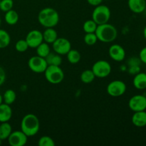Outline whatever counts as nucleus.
I'll return each mask as SVG.
<instances>
[{"mask_svg":"<svg viewBox=\"0 0 146 146\" xmlns=\"http://www.w3.org/2000/svg\"><path fill=\"white\" fill-rule=\"evenodd\" d=\"M19 14L15 10L11 9L9 11H7L4 15V19L6 23L9 25H14L17 24L19 21Z\"/></svg>","mask_w":146,"mask_h":146,"instance_id":"nucleus-20","label":"nucleus"},{"mask_svg":"<svg viewBox=\"0 0 146 146\" xmlns=\"http://www.w3.org/2000/svg\"><path fill=\"white\" fill-rule=\"evenodd\" d=\"M3 101L8 105H11L14 104L17 98V94L12 89H8L4 93L2 96Z\"/></svg>","mask_w":146,"mask_h":146,"instance_id":"nucleus-25","label":"nucleus"},{"mask_svg":"<svg viewBox=\"0 0 146 146\" xmlns=\"http://www.w3.org/2000/svg\"><path fill=\"white\" fill-rule=\"evenodd\" d=\"M12 132V127L9 122L1 123L0 124V139L1 141L7 140Z\"/></svg>","mask_w":146,"mask_h":146,"instance_id":"nucleus-19","label":"nucleus"},{"mask_svg":"<svg viewBox=\"0 0 146 146\" xmlns=\"http://www.w3.org/2000/svg\"><path fill=\"white\" fill-rule=\"evenodd\" d=\"M29 48V46L28 44L25 39L19 40L15 44V49L20 53L25 52L28 50Z\"/></svg>","mask_w":146,"mask_h":146,"instance_id":"nucleus-30","label":"nucleus"},{"mask_svg":"<svg viewBox=\"0 0 146 146\" xmlns=\"http://www.w3.org/2000/svg\"><path fill=\"white\" fill-rule=\"evenodd\" d=\"M127 89L126 84L121 80H114L108 84L106 88L108 95L112 97H120L123 95Z\"/></svg>","mask_w":146,"mask_h":146,"instance_id":"nucleus-8","label":"nucleus"},{"mask_svg":"<svg viewBox=\"0 0 146 146\" xmlns=\"http://www.w3.org/2000/svg\"><path fill=\"white\" fill-rule=\"evenodd\" d=\"M11 42L9 34L6 30L0 29V48H7Z\"/></svg>","mask_w":146,"mask_h":146,"instance_id":"nucleus-26","label":"nucleus"},{"mask_svg":"<svg viewBox=\"0 0 146 146\" xmlns=\"http://www.w3.org/2000/svg\"><path fill=\"white\" fill-rule=\"evenodd\" d=\"M145 11V12H146V7H145V11Z\"/></svg>","mask_w":146,"mask_h":146,"instance_id":"nucleus-41","label":"nucleus"},{"mask_svg":"<svg viewBox=\"0 0 146 146\" xmlns=\"http://www.w3.org/2000/svg\"><path fill=\"white\" fill-rule=\"evenodd\" d=\"M111 12L109 7L106 5L100 4L95 7L92 12V19L98 25L108 23L111 19Z\"/></svg>","mask_w":146,"mask_h":146,"instance_id":"nucleus-5","label":"nucleus"},{"mask_svg":"<svg viewBox=\"0 0 146 146\" xmlns=\"http://www.w3.org/2000/svg\"><path fill=\"white\" fill-rule=\"evenodd\" d=\"M91 70L96 78H104L110 75L112 71V67L107 61L98 60L94 63Z\"/></svg>","mask_w":146,"mask_h":146,"instance_id":"nucleus-6","label":"nucleus"},{"mask_svg":"<svg viewBox=\"0 0 146 146\" xmlns=\"http://www.w3.org/2000/svg\"><path fill=\"white\" fill-rule=\"evenodd\" d=\"M87 2L91 6L96 7V6L100 5L103 2V0H87Z\"/></svg>","mask_w":146,"mask_h":146,"instance_id":"nucleus-36","label":"nucleus"},{"mask_svg":"<svg viewBox=\"0 0 146 146\" xmlns=\"http://www.w3.org/2000/svg\"><path fill=\"white\" fill-rule=\"evenodd\" d=\"M128 73L131 75H135L141 72V67L140 66H128Z\"/></svg>","mask_w":146,"mask_h":146,"instance_id":"nucleus-33","label":"nucleus"},{"mask_svg":"<svg viewBox=\"0 0 146 146\" xmlns=\"http://www.w3.org/2000/svg\"><path fill=\"white\" fill-rule=\"evenodd\" d=\"M28 66L31 71L36 74H43L48 66L45 58L39 56H31L28 61Z\"/></svg>","mask_w":146,"mask_h":146,"instance_id":"nucleus-7","label":"nucleus"},{"mask_svg":"<svg viewBox=\"0 0 146 146\" xmlns=\"http://www.w3.org/2000/svg\"><path fill=\"white\" fill-rule=\"evenodd\" d=\"M133 84L136 89L143 90L146 88V73L139 72L134 75Z\"/></svg>","mask_w":146,"mask_h":146,"instance_id":"nucleus-17","label":"nucleus"},{"mask_svg":"<svg viewBox=\"0 0 146 146\" xmlns=\"http://www.w3.org/2000/svg\"><path fill=\"white\" fill-rule=\"evenodd\" d=\"M25 40L27 41L29 48H36L44 41L42 32L37 29L31 30L27 34Z\"/></svg>","mask_w":146,"mask_h":146,"instance_id":"nucleus-12","label":"nucleus"},{"mask_svg":"<svg viewBox=\"0 0 146 146\" xmlns=\"http://www.w3.org/2000/svg\"><path fill=\"white\" fill-rule=\"evenodd\" d=\"M128 107L133 112L145 111L146 96L143 95H135L130 98Z\"/></svg>","mask_w":146,"mask_h":146,"instance_id":"nucleus-10","label":"nucleus"},{"mask_svg":"<svg viewBox=\"0 0 146 146\" xmlns=\"http://www.w3.org/2000/svg\"><path fill=\"white\" fill-rule=\"evenodd\" d=\"M48 65H54V66H61L62 64V58L61 56L56 53H51L47 56L45 58Z\"/></svg>","mask_w":146,"mask_h":146,"instance_id":"nucleus-21","label":"nucleus"},{"mask_svg":"<svg viewBox=\"0 0 146 146\" xmlns=\"http://www.w3.org/2000/svg\"><path fill=\"white\" fill-rule=\"evenodd\" d=\"M36 55L43 58H46L51 52L49 44L43 41L36 48Z\"/></svg>","mask_w":146,"mask_h":146,"instance_id":"nucleus-22","label":"nucleus"},{"mask_svg":"<svg viewBox=\"0 0 146 146\" xmlns=\"http://www.w3.org/2000/svg\"><path fill=\"white\" fill-rule=\"evenodd\" d=\"M14 7V1L13 0H1L0 2V9L4 12L12 9Z\"/></svg>","mask_w":146,"mask_h":146,"instance_id":"nucleus-31","label":"nucleus"},{"mask_svg":"<svg viewBox=\"0 0 146 146\" xmlns=\"http://www.w3.org/2000/svg\"><path fill=\"white\" fill-rule=\"evenodd\" d=\"M6 78H7V75H6L5 71L0 66V86L4 84V82L6 81Z\"/></svg>","mask_w":146,"mask_h":146,"instance_id":"nucleus-34","label":"nucleus"},{"mask_svg":"<svg viewBox=\"0 0 146 146\" xmlns=\"http://www.w3.org/2000/svg\"><path fill=\"white\" fill-rule=\"evenodd\" d=\"M95 34L98 41L103 43H111L118 37V30L113 25L108 22L98 25Z\"/></svg>","mask_w":146,"mask_h":146,"instance_id":"nucleus-3","label":"nucleus"},{"mask_svg":"<svg viewBox=\"0 0 146 146\" xmlns=\"http://www.w3.org/2000/svg\"><path fill=\"white\" fill-rule=\"evenodd\" d=\"M0 2H1V0H0Z\"/></svg>","mask_w":146,"mask_h":146,"instance_id":"nucleus-43","label":"nucleus"},{"mask_svg":"<svg viewBox=\"0 0 146 146\" xmlns=\"http://www.w3.org/2000/svg\"><path fill=\"white\" fill-rule=\"evenodd\" d=\"M143 36H144V38H145V39L146 40V26L143 29Z\"/></svg>","mask_w":146,"mask_h":146,"instance_id":"nucleus-37","label":"nucleus"},{"mask_svg":"<svg viewBox=\"0 0 146 146\" xmlns=\"http://www.w3.org/2000/svg\"><path fill=\"white\" fill-rule=\"evenodd\" d=\"M145 73H146V68H145Z\"/></svg>","mask_w":146,"mask_h":146,"instance_id":"nucleus-42","label":"nucleus"},{"mask_svg":"<svg viewBox=\"0 0 146 146\" xmlns=\"http://www.w3.org/2000/svg\"><path fill=\"white\" fill-rule=\"evenodd\" d=\"M39 129L40 122L36 115L33 113H28L23 117L21 121V131L28 138L36 135Z\"/></svg>","mask_w":146,"mask_h":146,"instance_id":"nucleus-2","label":"nucleus"},{"mask_svg":"<svg viewBox=\"0 0 146 146\" xmlns=\"http://www.w3.org/2000/svg\"><path fill=\"white\" fill-rule=\"evenodd\" d=\"M38 145L39 146H54L55 142L50 136L44 135L38 139Z\"/></svg>","mask_w":146,"mask_h":146,"instance_id":"nucleus-29","label":"nucleus"},{"mask_svg":"<svg viewBox=\"0 0 146 146\" xmlns=\"http://www.w3.org/2000/svg\"><path fill=\"white\" fill-rule=\"evenodd\" d=\"M98 24L91 19L86 20L85 22L84 23L83 25V29H84V32L86 33H95Z\"/></svg>","mask_w":146,"mask_h":146,"instance_id":"nucleus-27","label":"nucleus"},{"mask_svg":"<svg viewBox=\"0 0 146 146\" xmlns=\"http://www.w3.org/2000/svg\"><path fill=\"white\" fill-rule=\"evenodd\" d=\"M44 76L46 81L51 84H58L64 79V72L60 66L48 65Z\"/></svg>","mask_w":146,"mask_h":146,"instance_id":"nucleus-4","label":"nucleus"},{"mask_svg":"<svg viewBox=\"0 0 146 146\" xmlns=\"http://www.w3.org/2000/svg\"><path fill=\"white\" fill-rule=\"evenodd\" d=\"M1 141H1V140L0 139V145H1Z\"/></svg>","mask_w":146,"mask_h":146,"instance_id":"nucleus-40","label":"nucleus"},{"mask_svg":"<svg viewBox=\"0 0 146 146\" xmlns=\"http://www.w3.org/2000/svg\"><path fill=\"white\" fill-rule=\"evenodd\" d=\"M54 51L59 55H66L67 53L71 49V44L67 38L64 37L57 38L52 44Z\"/></svg>","mask_w":146,"mask_h":146,"instance_id":"nucleus-9","label":"nucleus"},{"mask_svg":"<svg viewBox=\"0 0 146 146\" xmlns=\"http://www.w3.org/2000/svg\"><path fill=\"white\" fill-rule=\"evenodd\" d=\"M133 124L138 128L146 126V112L145 111L134 112L131 118Z\"/></svg>","mask_w":146,"mask_h":146,"instance_id":"nucleus-15","label":"nucleus"},{"mask_svg":"<svg viewBox=\"0 0 146 146\" xmlns=\"http://www.w3.org/2000/svg\"><path fill=\"white\" fill-rule=\"evenodd\" d=\"M108 54L111 59L117 62L123 61L125 58V51L119 44H112L108 49Z\"/></svg>","mask_w":146,"mask_h":146,"instance_id":"nucleus-13","label":"nucleus"},{"mask_svg":"<svg viewBox=\"0 0 146 146\" xmlns=\"http://www.w3.org/2000/svg\"><path fill=\"white\" fill-rule=\"evenodd\" d=\"M84 42L88 46L95 45L98 41L95 33H86L84 36Z\"/></svg>","mask_w":146,"mask_h":146,"instance_id":"nucleus-28","label":"nucleus"},{"mask_svg":"<svg viewBox=\"0 0 146 146\" xmlns=\"http://www.w3.org/2000/svg\"><path fill=\"white\" fill-rule=\"evenodd\" d=\"M38 21L44 28H54L59 21V14L54 8L46 7L38 12Z\"/></svg>","mask_w":146,"mask_h":146,"instance_id":"nucleus-1","label":"nucleus"},{"mask_svg":"<svg viewBox=\"0 0 146 146\" xmlns=\"http://www.w3.org/2000/svg\"><path fill=\"white\" fill-rule=\"evenodd\" d=\"M67 59L71 64H76L81 61V55L78 51L71 48L66 54Z\"/></svg>","mask_w":146,"mask_h":146,"instance_id":"nucleus-23","label":"nucleus"},{"mask_svg":"<svg viewBox=\"0 0 146 146\" xmlns=\"http://www.w3.org/2000/svg\"><path fill=\"white\" fill-rule=\"evenodd\" d=\"M7 141L11 146H24L27 144L28 137L21 131H12Z\"/></svg>","mask_w":146,"mask_h":146,"instance_id":"nucleus-11","label":"nucleus"},{"mask_svg":"<svg viewBox=\"0 0 146 146\" xmlns=\"http://www.w3.org/2000/svg\"><path fill=\"white\" fill-rule=\"evenodd\" d=\"M128 6L133 13L141 14L145 11L146 0H128Z\"/></svg>","mask_w":146,"mask_h":146,"instance_id":"nucleus-14","label":"nucleus"},{"mask_svg":"<svg viewBox=\"0 0 146 146\" xmlns=\"http://www.w3.org/2000/svg\"><path fill=\"white\" fill-rule=\"evenodd\" d=\"M12 113L10 105L2 103L0 105V123L9 122L12 117Z\"/></svg>","mask_w":146,"mask_h":146,"instance_id":"nucleus-16","label":"nucleus"},{"mask_svg":"<svg viewBox=\"0 0 146 146\" xmlns=\"http://www.w3.org/2000/svg\"><path fill=\"white\" fill-rule=\"evenodd\" d=\"M43 34V39L44 42L47 43L48 44H52L54 41L58 38V34L57 31L54 29V27L51 28H46Z\"/></svg>","mask_w":146,"mask_h":146,"instance_id":"nucleus-18","label":"nucleus"},{"mask_svg":"<svg viewBox=\"0 0 146 146\" xmlns=\"http://www.w3.org/2000/svg\"><path fill=\"white\" fill-rule=\"evenodd\" d=\"M2 103H3V97H2V96L0 94V105H1Z\"/></svg>","mask_w":146,"mask_h":146,"instance_id":"nucleus-38","label":"nucleus"},{"mask_svg":"<svg viewBox=\"0 0 146 146\" xmlns=\"http://www.w3.org/2000/svg\"><path fill=\"white\" fill-rule=\"evenodd\" d=\"M1 17H0V26H1Z\"/></svg>","mask_w":146,"mask_h":146,"instance_id":"nucleus-39","label":"nucleus"},{"mask_svg":"<svg viewBox=\"0 0 146 146\" xmlns=\"http://www.w3.org/2000/svg\"><path fill=\"white\" fill-rule=\"evenodd\" d=\"M139 58L141 62L146 64V46L143 47L140 51Z\"/></svg>","mask_w":146,"mask_h":146,"instance_id":"nucleus-35","label":"nucleus"},{"mask_svg":"<svg viewBox=\"0 0 146 146\" xmlns=\"http://www.w3.org/2000/svg\"><path fill=\"white\" fill-rule=\"evenodd\" d=\"M96 76L94 75V72L91 69H86L84 70L82 73H81V76H80V78L81 81H82L84 84H88L92 83L95 79Z\"/></svg>","mask_w":146,"mask_h":146,"instance_id":"nucleus-24","label":"nucleus"},{"mask_svg":"<svg viewBox=\"0 0 146 146\" xmlns=\"http://www.w3.org/2000/svg\"><path fill=\"white\" fill-rule=\"evenodd\" d=\"M141 60L137 57H131L128 61V66H140L141 65Z\"/></svg>","mask_w":146,"mask_h":146,"instance_id":"nucleus-32","label":"nucleus"}]
</instances>
